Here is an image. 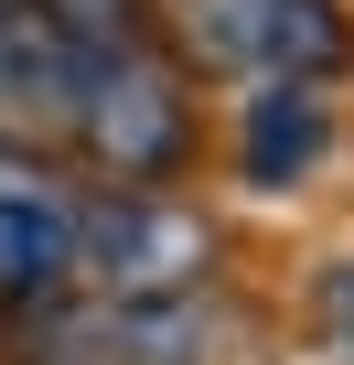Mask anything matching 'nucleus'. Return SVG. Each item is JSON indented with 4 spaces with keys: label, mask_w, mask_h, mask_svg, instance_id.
<instances>
[{
    "label": "nucleus",
    "mask_w": 354,
    "mask_h": 365,
    "mask_svg": "<svg viewBox=\"0 0 354 365\" xmlns=\"http://www.w3.org/2000/svg\"><path fill=\"white\" fill-rule=\"evenodd\" d=\"M76 301V194L43 161H0V322Z\"/></svg>",
    "instance_id": "obj_4"
},
{
    "label": "nucleus",
    "mask_w": 354,
    "mask_h": 365,
    "mask_svg": "<svg viewBox=\"0 0 354 365\" xmlns=\"http://www.w3.org/2000/svg\"><path fill=\"white\" fill-rule=\"evenodd\" d=\"M333 150V97L322 86H258L236 108V182L247 194H301Z\"/></svg>",
    "instance_id": "obj_5"
},
{
    "label": "nucleus",
    "mask_w": 354,
    "mask_h": 365,
    "mask_svg": "<svg viewBox=\"0 0 354 365\" xmlns=\"http://www.w3.org/2000/svg\"><path fill=\"white\" fill-rule=\"evenodd\" d=\"M172 43L247 86H322L354 65V11L343 0H161Z\"/></svg>",
    "instance_id": "obj_2"
},
{
    "label": "nucleus",
    "mask_w": 354,
    "mask_h": 365,
    "mask_svg": "<svg viewBox=\"0 0 354 365\" xmlns=\"http://www.w3.org/2000/svg\"><path fill=\"white\" fill-rule=\"evenodd\" d=\"M76 290L194 301V290H215V226L183 194H86L76 205Z\"/></svg>",
    "instance_id": "obj_3"
},
{
    "label": "nucleus",
    "mask_w": 354,
    "mask_h": 365,
    "mask_svg": "<svg viewBox=\"0 0 354 365\" xmlns=\"http://www.w3.org/2000/svg\"><path fill=\"white\" fill-rule=\"evenodd\" d=\"M65 140L97 172V194H161L194 161V97L150 43H97L65 97Z\"/></svg>",
    "instance_id": "obj_1"
},
{
    "label": "nucleus",
    "mask_w": 354,
    "mask_h": 365,
    "mask_svg": "<svg viewBox=\"0 0 354 365\" xmlns=\"http://www.w3.org/2000/svg\"><path fill=\"white\" fill-rule=\"evenodd\" d=\"M322 344H333V354L354 365V258H343V269L322 279Z\"/></svg>",
    "instance_id": "obj_6"
}]
</instances>
